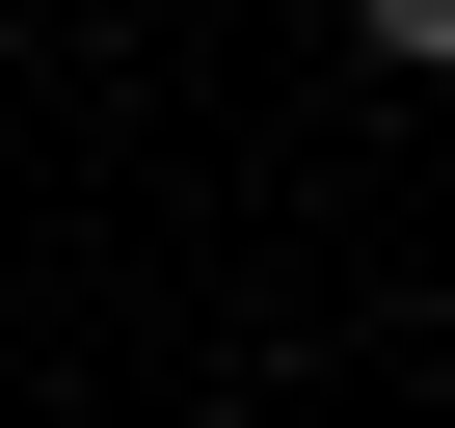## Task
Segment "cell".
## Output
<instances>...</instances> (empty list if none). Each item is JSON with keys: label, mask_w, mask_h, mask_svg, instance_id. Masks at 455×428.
Listing matches in <instances>:
<instances>
[{"label": "cell", "mask_w": 455, "mask_h": 428, "mask_svg": "<svg viewBox=\"0 0 455 428\" xmlns=\"http://www.w3.org/2000/svg\"><path fill=\"white\" fill-rule=\"evenodd\" d=\"M348 54L375 81H455V0H348Z\"/></svg>", "instance_id": "cell-1"}]
</instances>
